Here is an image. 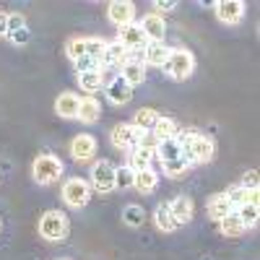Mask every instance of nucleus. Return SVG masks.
<instances>
[{"mask_svg": "<svg viewBox=\"0 0 260 260\" xmlns=\"http://www.w3.org/2000/svg\"><path fill=\"white\" fill-rule=\"evenodd\" d=\"M39 234H42V240H47V242H62V240H68V234H71V221H68V216H65L62 211H45L42 213V219H39Z\"/></svg>", "mask_w": 260, "mask_h": 260, "instance_id": "f257e3e1", "label": "nucleus"}, {"mask_svg": "<svg viewBox=\"0 0 260 260\" xmlns=\"http://www.w3.org/2000/svg\"><path fill=\"white\" fill-rule=\"evenodd\" d=\"M107 50V42L102 37H71L65 42V55L71 60L78 57H96L102 62V55Z\"/></svg>", "mask_w": 260, "mask_h": 260, "instance_id": "f03ea898", "label": "nucleus"}, {"mask_svg": "<svg viewBox=\"0 0 260 260\" xmlns=\"http://www.w3.org/2000/svg\"><path fill=\"white\" fill-rule=\"evenodd\" d=\"M62 172H65V167H62V161L55 154H42L31 164V177L39 185H55L62 177Z\"/></svg>", "mask_w": 260, "mask_h": 260, "instance_id": "7ed1b4c3", "label": "nucleus"}, {"mask_svg": "<svg viewBox=\"0 0 260 260\" xmlns=\"http://www.w3.org/2000/svg\"><path fill=\"white\" fill-rule=\"evenodd\" d=\"M164 71L169 78H175V81H185L192 76L195 71V55L185 47H177V50H172L167 62H164Z\"/></svg>", "mask_w": 260, "mask_h": 260, "instance_id": "20e7f679", "label": "nucleus"}, {"mask_svg": "<svg viewBox=\"0 0 260 260\" xmlns=\"http://www.w3.org/2000/svg\"><path fill=\"white\" fill-rule=\"evenodd\" d=\"M60 198L65 201V206L68 208H83L86 203L91 201V185L81 180V177H71V180H65L62 185V192H60Z\"/></svg>", "mask_w": 260, "mask_h": 260, "instance_id": "39448f33", "label": "nucleus"}, {"mask_svg": "<svg viewBox=\"0 0 260 260\" xmlns=\"http://www.w3.org/2000/svg\"><path fill=\"white\" fill-rule=\"evenodd\" d=\"M91 190H96V192H112L115 190V167H112V161H107V159H102V161H96L94 167H91Z\"/></svg>", "mask_w": 260, "mask_h": 260, "instance_id": "423d86ee", "label": "nucleus"}, {"mask_svg": "<svg viewBox=\"0 0 260 260\" xmlns=\"http://www.w3.org/2000/svg\"><path fill=\"white\" fill-rule=\"evenodd\" d=\"M245 3L242 0H216L213 3V13L216 18L221 21V24L226 26H234V24H240V21L245 18Z\"/></svg>", "mask_w": 260, "mask_h": 260, "instance_id": "0eeeda50", "label": "nucleus"}, {"mask_svg": "<svg viewBox=\"0 0 260 260\" xmlns=\"http://www.w3.org/2000/svg\"><path fill=\"white\" fill-rule=\"evenodd\" d=\"M133 18H136V6L130 3V0H112V3L107 6V21L117 29L133 24Z\"/></svg>", "mask_w": 260, "mask_h": 260, "instance_id": "6e6552de", "label": "nucleus"}, {"mask_svg": "<svg viewBox=\"0 0 260 260\" xmlns=\"http://www.w3.org/2000/svg\"><path fill=\"white\" fill-rule=\"evenodd\" d=\"M138 138H141V130L133 127L130 122H117V125L112 127V133H110V141H112V146H115L117 151H130V148H136Z\"/></svg>", "mask_w": 260, "mask_h": 260, "instance_id": "1a4fd4ad", "label": "nucleus"}, {"mask_svg": "<svg viewBox=\"0 0 260 260\" xmlns=\"http://www.w3.org/2000/svg\"><path fill=\"white\" fill-rule=\"evenodd\" d=\"M187 154H190L192 164H208V161L213 159V154H216V146H213V141H211L208 136L195 133V138H192L190 146H187Z\"/></svg>", "mask_w": 260, "mask_h": 260, "instance_id": "9d476101", "label": "nucleus"}, {"mask_svg": "<svg viewBox=\"0 0 260 260\" xmlns=\"http://www.w3.org/2000/svg\"><path fill=\"white\" fill-rule=\"evenodd\" d=\"M117 42H120V45H122L127 52H138V50H143V47L148 45V39H146V34L141 31L138 24L122 26V29L117 31Z\"/></svg>", "mask_w": 260, "mask_h": 260, "instance_id": "9b49d317", "label": "nucleus"}, {"mask_svg": "<svg viewBox=\"0 0 260 260\" xmlns=\"http://www.w3.org/2000/svg\"><path fill=\"white\" fill-rule=\"evenodd\" d=\"M71 156L76 159V161H91L94 156H96V138L94 136H89V133H81V136H76L73 141H71Z\"/></svg>", "mask_w": 260, "mask_h": 260, "instance_id": "f8f14e48", "label": "nucleus"}, {"mask_svg": "<svg viewBox=\"0 0 260 260\" xmlns=\"http://www.w3.org/2000/svg\"><path fill=\"white\" fill-rule=\"evenodd\" d=\"M107 99H110L115 107H122L133 99V86H130L122 76H115L110 83H107Z\"/></svg>", "mask_w": 260, "mask_h": 260, "instance_id": "ddd939ff", "label": "nucleus"}, {"mask_svg": "<svg viewBox=\"0 0 260 260\" xmlns=\"http://www.w3.org/2000/svg\"><path fill=\"white\" fill-rule=\"evenodd\" d=\"M141 31L146 34L148 42H164V31H167V24H164V18L161 13H146L141 18Z\"/></svg>", "mask_w": 260, "mask_h": 260, "instance_id": "4468645a", "label": "nucleus"}, {"mask_svg": "<svg viewBox=\"0 0 260 260\" xmlns=\"http://www.w3.org/2000/svg\"><path fill=\"white\" fill-rule=\"evenodd\" d=\"M78 107H81V96L73 91H62L55 99V115L62 120H76L78 117Z\"/></svg>", "mask_w": 260, "mask_h": 260, "instance_id": "2eb2a0df", "label": "nucleus"}, {"mask_svg": "<svg viewBox=\"0 0 260 260\" xmlns=\"http://www.w3.org/2000/svg\"><path fill=\"white\" fill-rule=\"evenodd\" d=\"M169 208H172V216H175L177 226L190 224V221H192V216H195V203H192L190 195H177V198L169 203Z\"/></svg>", "mask_w": 260, "mask_h": 260, "instance_id": "dca6fc26", "label": "nucleus"}, {"mask_svg": "<svg viewBox=\"0 0 260 260\" xmlns=\"http://www.w3.org/2000/svg\"><path fill=\"white\" fill-rule=\"evenodd\" d=\"M117 76H122L130 86H141V83L146 81V65H143V60L127 57V60L120 65V73H117Z\"/></svg>", "mask_w": 260, "mask_h": 260, "instance_id": "f3484780", "label": "nucleus"}, {"mask_svg": "<svg viewBox=\"0 0 260 260\" xmlns=\"http://www.w3.org/2000/svg\"><path fill=\"white\" fill-rule=\"evenodd\" d=\"M143 50H146L143 65H151V68H164V62H167V57H169V52H172L164 42H148Z\"/></svg>", "mask_w": 260, "mask_h": 260, "instance_id": "a211bd4d", "label": "nucleus"}, {"mask_svg": "<svg viewBox=\"0 0 260 260\" xmlns=\"http://www.w3.org/2000/svg\"><path fill=\"white\" fill-rule=\"evenodd\" d=\"M127 57H130V52L120 45L117 39L107 42V50H104V55H102V71H104V68H115V65H122Z\"/></svg>", "mask_w": 260, "mask_h": 260, "instance_id": "6ab92c4d", "label": "nucleus"}, {"mask_svg": "<svg viewBox=\"0 0 260 260\" xmlns=\"http://www.w3.org/2000/svg\"><path fill=\"white\" fill-rule=\"evenodd\" d=\"M99 117H102V104H99L94 96H83L76 120H81V122H86V125H94Z\"/></svg>", "mask_w": 260, "mask_h": 260, "instance_id": "aec40b11", "label": "nucleus"}, {"mask_svg": "<svg viewBox=\"0 0 260 260\" xmlns=\"http://www.w3.org/2000/svg\"><path fill=\"white\" fill-rule=\"evenodd\" d=\"M154 154L159 156L161 164H164V161H172V159H180V156H187V154H185V148L180 146L177 138H167V141H161V143L156 146ZM190 161H192V159H190Z\"/></svg>", "mask_w": 260, "mask_h": 260, "instance_id": "412c9836", "label": "nucleus"}, {"mask_svg": "<svg viewBox=\"0 0 260 260\" xmlns=\"http://www.w3.org/2000/svg\"><path fill=\"white\" fill-rule=\"evenodd\" d=\"M154 224H156L159 232H167V234L177 229V221H175V216H172L169 203H159V206L154 208Z\"/></svg>", "mask_w": 260, "mask_h": 260, "instance_id": "4be33fe9", "label": "nucleus"}, {"mask_svg": "<svg viewBox=\"0 0 260 260\" xmlns=\"http://www.w3.org/2000/svg\"><path fill=\"white\" fill-rule=\"evenodd\" d=\"M234 208H232V203H229V198H226V192H219V195H213V198L208 201V216L213 221H221L224 216H229Z\"/></svg>", "mask_w": 260, "mask_h": 260, "instance_id": "5701e85b", "label": "nucleus"}, {"mask_svg": "<svg viewBox=\"0 0 260 260\" xmlns=\"http://www.w3.org/2000/svg\"><path fill=\"white\" fill-rule=\"evenodd\" d=\"M226 198H229L232 208H240L245 203H257V190H245L242 185H234L226 190Z\"/></svg>", "mask_w": 260, "mask_h": 260, "instance_id": "b1692460", "label": "nucleus"}, {"mask_svg": "<svg viewBox=\"0 0 260 260\" xmlns=\"http://www.w3.org/2000/svg\"><path fill=\"white\" fill-rule=\"evenodd\" d=\"M78 86L83 94H96L104 86V71H89V73H78Z\"/></svg>", "mask_w": 260, "mask_h": 260, "instance_id": "393cba45", "label": "nucleus"}, {"mask_svg": "<svg viewBox=\"0 0 260 260\" xmlns=\"http://www.w3.org/2000/svg\"><path fill=\"white\" fill-rule=\"evenodd\" d=\"M161 169H164V175H167V177L180 180L182 175H187V172L192 169V161H190V156H180V159L164 161V164H161Z\"/></svg>", "mask_w": 260, "mask_h": 260, "instance_id": "a878e982", "label": "nucleus"}, {"mask_svg": "<svg viewBox=\"0 0 260 260\" xmlns=\"http://www.w3.org/2000/svg\"><path fill=\"white\" fill-rule=\"evenodd\" d=\"M151 133H154L159 141L175 138V136H177V122L172 120V117H167V115H159L156 122H154V127H151Z\"/></svg>", "mask_w": 260, "mask_h": 260, "instance_id": "bb28decb", "label": "nucleus"}, {"mask_svg": "<svg viewBox=\"0 0 260 260\" xmlns=\"http://www.w3.org/2000/svg\"><path fill=\"white\" fill-rule=\"evenodd\" d=\"M156 185H159V175H156V172L154 169H141V172H136V190L138 192H154L156 190Z\"/></svg>", "mask_w": 260, "mask_h": 260, "instance_id": "cd10ccee", "label": "nucleus"}, {"mask_svg": "<svg viewBox=\"0 0 260 260\" xmlns=\"http://www.w3.org/2000/svg\"><path fill=\"white\" fill-rule=\"evenodd\" d=\"M151 159H154V151H146V148H130V159H127V167L133 172H141V169H148L151 167Z\"/></svg>", "mask_w": 260, "mask_h": 260, "instance_id": "c85d7f7f", "label": "nucleus"}, {"mask_svg": "<svg viewBox=\"0 0 260 260\" xmlns=\"http://www.w3.org/2000/svg\"><path fill=\"white\" fill-rule=\"evenodd\" d=\"M156 117H159V112H156V110H151V107H143V110H138V112L133 115V122H130V125L138 127L141 133H146V130L154 127Z\"/></svg>", "mask_w": 260, "mask_h": 260, "instance_id": "c756f323", "label": "nucleus"}, {"mask_svg": "<svg viewBox=\"0 0 260 260\" xmlns=\"http://www.w3.org/2000/svg\"><path fill=\"white\" fill-rule=\"evenodd\" d=\"M219 226H221V234H224V237H240V234L247 232L245 224L240 221V216H237L234 211H232L229 216H224V219L219 221Z\"/></svg>", "mask_w": 260, "mask_h": 260, "instance_id": "7c9ffc66", "label": "nucleus"}, {"mask_svg": "<svg viewBox=\"0 0 260 260\" xmlns=\"http://www.w3.org/2000/svg\"><path fill=\"white\" fill-rule=\"evenodd\" d=\"M234 213L240 216V221L245 224V229H252L257 224V219H260V206L257 203H245L240 208H234Z\"/></svg>", "mask_w": 260, "mask_h": 260, "instance_id": "2f4dec72", "label": "nucleus"}, {"mask_svg": "<svg viewBox=\"0 0 260 260\" xmlns=\"http://www.w3.org/2000/svg\"><path fill=\"white\" fill-rule=\"evenodd\" d=\"M122 221H125V226L138 229V226L146 221V211H143L141 206H136V203H130V206L122 208Z\"/></svg>", "mask_w": 260, "mask_h": 260, "instance_id": "473e14b6", "label": "nucleus"}, {"mask_svg": "<svg viewBox=\"0 0 260 260\" xmlns=\"http://www.w3.org/2000/svg\"><path fill=\"white\" fill-rule=\"evenodd\" d=\"M133 185H136V172L130 169L127 164L115 167V187H120V190H130Z\"/></svg>", "mask_w": 260, "mask_h": 260, "instance_id": "72a5a7b5", "label": "nucleus"}, {"mask_svg": "<svg viewBox=\"0 0 260 260\" xmlns=\"http://www.w3.org/2000/svg\"><path fill=\"white\" fill-rule=\"evenodd\" d=\"M76 65V73H89V71H102V62L96 57H78L73 60Z\"/></svg>", "mask_w": 260, "mask_h": 260, "instance_id": "f704fd0d", "label": "nucleus"}, {"mask_svg": "<svg viewBox=\"0 0 260 260\" xmlns=\"http://www.w3.org/2000/svg\"><path fill=\"white\" fill-rule=\"evenodd\" d=\"M161 141L154 136V133H151V130H146V133H141V138H138V148H146V151H156V146H159Z\"/></svg>", "mask_w": 260, "mask_h": 260, "instance_id": "c9c22d12", "label": "nucleus"}, {"mask_svg": "<svg viewBox=\"0 0 260 260\" xmlns=\"http://www.w3.org/2000/svg\"><path fill=\"white\" fill-rule=\"evenodd\" d=\"M24 26H26V16L24 13H8V34L24 29Z\"/></svg>", "mask_w": 260, "mask_h": 260, "instance_id": "e433bc0d", "label": "nucleus"}, {"mask_svg": "<svg viewBox=\"0 0 260 260\" xmlns=\"http://www.w3.org/2000/svg\"><path fill=\"white\" fill-rule=\"evenodd\" d=\"M240 185H242L245 190H257V172H255V169L245 172L242 180H240Z\"/></svg>", "mask_w": 260, "mask_h": 260, "instance_id": "4c0bfd02", "label": "nucleus"}, {"mask_svg": "<svg viewBox=\"0 0 260 260\" xmlns=\"http://www.w3.org/2000/svg\"><path fill=\"white\" fill-rule=\"evenodd\" d=\"M8 39L13 42V45H26V42L31 39V34H29V29L24 26V29H18V31H13V34H8Z\"/></svg>", "mask_w": 260, "mask_h": 260, "instance_id": "58836bf2", "label": "nucleus"}, {"mask_svg": "<svg viewBox=\"0 0 260 260\" xmlns=\"http://www.w3.org/2000/svg\"><path fill=\"white\" fill-rule=\"evenodd\" d=\"M154 8H156V11H175L177 3H175V0H156Z\"/></svg>", "mask_w": 260, "mask_h": 260, "instance_id": "ea45409f", "label": "nucleus"}, {"mask_svg": "<svg viewBox=\"0 0 260 260\" xmlns=\"http://www.w3.org/2000/svg\"><path fill=\"white\" fill-rule=\"evenodd\" d=\"M0 37H8V13L0 11Z\"/></svg>", "mask_w": 260, "mask_h": 260, "instance_id": "a19ab883", "label": "nucleus"}, {"mask_svg": "<svg viewBox=\"0 0 260 260\" xmlns=\"http://www.w3.org/2000/svg\"><path fill=\"white\" fill-rule=\"evenodd\" d=\"M0 232H3V221H0Z\"/></svg>", "mask_w": 260, "mask_h": 260, "instance_id": "79ce46f5", "label": "nucleus"}]
</instances>
